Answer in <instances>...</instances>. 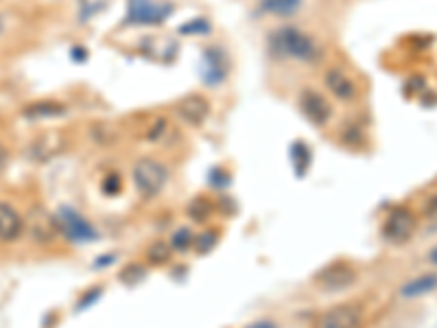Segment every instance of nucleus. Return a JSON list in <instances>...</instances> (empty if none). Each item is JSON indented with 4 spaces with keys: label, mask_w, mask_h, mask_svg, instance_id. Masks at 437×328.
Returning <instances> with one entry per match:
<instances>
[{
    "label": "nucleus",
    "mask_w": 437,
    "mask_h": 328,
    "mask_svg": "<svg viewBox=\"0 0 437 328\" xmlns=\"http://www.w3.org/2000/svg\"><path fill=\"white\" fill-rule=\"evenodd\" d=\"M178 116L184 120V123H189L193 127L197 125H204L206 118L210 116V103L204 99L202 94H189L184 96V99L178 103Z\"/></svg>",
    "instance_id": "6"
},
{
    "label": "nucleus",
    "mask_w": 437,
    "mask_h": 328,
    "mask_svg": "<svg viewBox=\"0 0 437 328\" xmlns=\"http://www.w3.org/2000/svg\"><path fill=\"white\" fill-rule=\"evenodd\" d=\"M435 289H437V274H424V276L414 278V281H409L407 285H403L401 296L403 298H420V296L431 294Z\"/></svg>",
    "instance_id": "12"
},
{
    "label": "nucleus",
    "mask_w": 437,
    "mask_h": 328,
    "mask_svg": "<svg viewBox=\"0 0 437 328\" xmlns=\"http://www.w3.org/2000/svg\"><path fill=\"white\" fill-rule=\"evenodd\" d=\"M247 328H276V324H273V322H267V320H262V322H256V324L247 326Z\"/></svg>",
    "instance_id": "16"
},
{
    "label": "nucleus",
    "mask_w": 437,
    "mask_h": 328,
    "mask_svg": "<svg viewBox=\"0 0 437 328\" xmlns=\"http://www.w3.org/2000/svg\"><path fill=\"white\" fill-rule=\"evenodd\" d=\"M356 281V272L345 263H334L328 265L326 270H321L317 274V285L326 291H341L348 289L350 285H354Z\"/></svg>",
    "instance_id": "5"
},
{
    "label": "nucleus",
    "mask_w": 437,
    "mask_h": 328,
    "mask_svg": "<svg viewBox=\"0 0 437 328\" xmlns=\"http://www.w3.org/2000/svg\"><path fill=\"white\" fill-rule=\"evenodd\" d=\"M302 7V0H262L260 9L271 16H291Z\"/></svg>",
    "instance_id": "13"
},
{
    "label": "nucleus",
    "mask_w": 437,
    "mask_h": 328,
    "mask_svg": "<svg viewBox=\"0 0 437 328\" xmlns=\"http://www.w3.org/2000/svg\"><path fill=\"white\" fill-rule=\"evenodd\" d=\"M273 46L278 48V53L284 57H291L295 62H315L319 57V46L310 35L302 33L299 29H282L273 35Z\"/></svg>",
    "instance_id": "1"
},
{
    "label": "nucleus",
    "mask_w": 437,
    "mask_h": 328,
    "mask_svg": "<svg viewBox=\"0 0 437 328\" xmlns=\"http://www.w3.org/2000/svg\"><path fill=\"white\" fill-rule=\"evenodd\" d=\"M429 259H431V263H435V265H437V248L431 252V256H429Z\"/></svg>",
    "instance_id": "18"
},
{
    "label": "nucleus",
    "mask_w": 437,
    "mask_h": 328,
    "mask_svg": "<svg viewBox=\"0 0 437 328\" xmlns=\"http://www.w3.org/2000/svg\"><path fill=\"white\" fill-rule=\"evenodd\" d=\"M131 177H134L136 190H138L142 197H156L162 193V188L167 186L169 171L162 162L151 160V157H142V160L134 164Z\"/></svg>",
    "instance_id": "2"
},
{
    "label": "nucleus",
    "mask_w": 437,
    "mask_h": 328,
    "mask_svg": "<svg viewBox=\"0 0 437 328\" xmlns=\"http://www.w3.org/2000/svg\"><path fill=\"white\" fill-rule=\"evenodd\" d=\"M64 114V105L55 101H44V103H33L24 107V116L27 118H48V116H59Z\"/></svg>",
    "instance_id": "14"
},
{
    "label": "nucleus",
    "mask_w": 437,
    "mask_h": 328,
    "mask_svg": "<svg viewBox=\"0 0 437 328\" xmlns=\"http://www.w3.org/2000/svg\"><path fill=\"white\" fill-rule=\"evenodd\" d=\"M59 221L64 223V230H66V234L74 241H92L96 234H94V230L92 226L85 221V219L77 212H72V210H64L59 217Z\"/></svg>",
    "instance_id": "11"
},
{
    "label": "nucleus",
    "mask_w": 437,
    "mask_h": 328,
    "mask_svg": "<svg viewBox=\"0 0 437 328\" xmlns=\"http://www.w3.org/2000/svg\"><path fill=\"white\" fill-rule=\"evenodd\" d=\"M5 162H7V151H5L3 144H0V168L5 166Z\"/></svg>",
    "instance_id": "17"
},
{
    "label": "nucleus",
    "mask_w": 437,
    "mask_h": 328,
    "mask_svg": "<svg viewBox=\"0 0 437 328\" xmlns=\"http://www.w3.org/2000/svg\"><path fill=\"white\" fill-rule=\"evenodd\" d=\"M5 31V20H3V16H0V33Z\"/></svg>",
    "instance_id": "19"
},
{
    "label": "nucleus",
    "mask_w": 437,
    "mask_h": 328,
    "mask_svg": "<svg viewBox=\"0 0 437 328\" xmlns=\"http://www.w3.org/2000/svg\"><path fill=\"white\" fill-rule=\"evenodd\" d=\"M326 88L330 94H334L339 101H354L356 99V83L352 81V77L345 75L341 68H330L326 70Z\"/></svg>",
    "instance_id": "8"
},
{
    "label": "nucleus",
    "mask_w": 437,
    "mask_h": 328,
    "mask_svg": "<svg viewBox=\"0 0 437 328\" xmlns=\"http://www.w3.org/2000/svg\"><path fill=\"white\" fill-rule=\"evenodd\" d=\"M173 245L178 250H189L193 245V232L191 230H178L173 234Z\"/></svg>",
    "instance_id": "15"
},
{
    "label": "nucleus",
    "mask_w": 437,
    "mask_h": 328,
    "mask_svg": "<svg viewBox=\"0 0 437 328\" xmlns=\"http://www.w3.org/2000/svg\"><path fill=\"white\" fill-rule=\"evenodd\" d=\"M169 16L167 7H158L151 0H131L129 3V18L131 22H140V24H158Z\"/></svg>",
    "instance_id": "9"
},
{
    "label": "nucleus",
    "mask_w": 437,
    "mask_h": 328,
    "mask_svg": "<svg viewBox=\"0 0 437 328\" xmlns=\"http://www.w3.org/2000/svg\"><path fill=\"white\" fill-rule=\"evenodd\" d=\"M299 105H302L304 116L310 120V123H315V125H326L328 120H330V116H332V109H330L328 101L323 99L319 92H315V90L302 92Z\"/></svg>",
    "instance_id": "7"
},
{
    "label": "nucleus",
    "mask_w": 437,
    "mask_h": 328,
    "mask_svg": "<svg viewBox=\"0 0 437 328\" xmlns=\"http://www.w3.org/2000/svg\"><path fill=\"white\" fill-rule=\"evenodd\" d=\"M363 326V309L354 302L332 307L317 320V328H361Z\"/></svg>",
    "instance_id": "4"
},
{
    "label": "nucleus",
    "mask_w": 437,
    "mask_h": 328,
    "mask_svg": "<svg viewBox=\"0 0 437 328\" xmlns=\"http://www.w3.org/2000/svg\"><path fill=\"white\" fill-rule=\"evenodd\" d=\"M24 230V219L20 212L5 201H0V241H16Z\"/></svg>",
    "instance_id": "10"
},
{
    "label": "nucleus",
    "mask_w": 437,
    "mask_h": 328,
    "mask_svg": "<svg viewBox=\"0 0 437 328\" xmlns=\"http://www.w3.org/2000/svg\"><path fill=\"white\" fill-rule=\"evenodd\" d=\"M416 215L411 212L407 206H396V208L390 212V217L385 219L383 223V234L387 241L396 243V245H401V243H407L416 232Z\"/></svg>",
    "instance_id": "3"
}]
</instances>
